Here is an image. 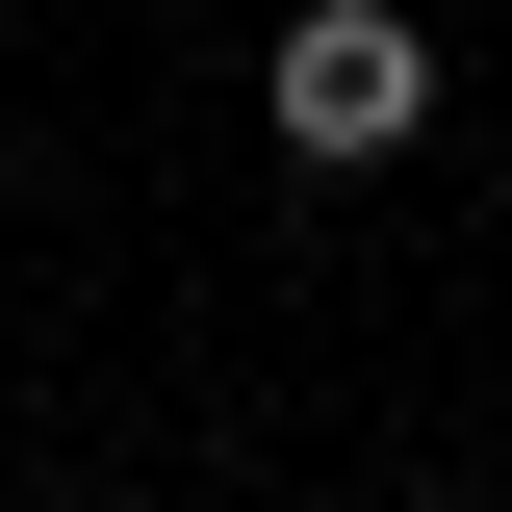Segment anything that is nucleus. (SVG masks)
Segmentation results:
<instances>
[{"label":"nucleus","instance_id":"obj_1","mask_svg":"<svg viewBox=\"0 0 512 512\" xmlns=\"http://www.w3.org/2000/svg\"><path fill=\"white\" fill-rule=\"evenodd\" d=\"M256 128H282L308 180H359V154H410V128H436V26H410V0H308V26L256 52Z\"/></svg>","mask_w":512,"mask_h":512}]
</instances>
